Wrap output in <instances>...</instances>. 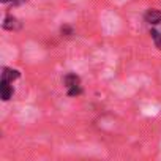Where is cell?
I'll list each match as a JSON object with an SVG mask.
<instances>
[{
	"mask_svg": "<svg viewBox=\"0 0 161 161\" xmlns=\"http://www.w3.org/2000/svg\"><path fill=\"white\" fill-rule=\"evenodd\" d=\"M63 86L66 89L68 97H79L82 93V86H80V77L76 73H66L63 76Z\"/></svg>",
	"mask_w": 161,
	"mask_h": 161,
	"instance_id": "1",
	"label": "cell"
},
{
	"mask_svg": "<svg viewBox=\"0 0 161 161\" xmlns=\"http://www.w3.org/2000/svg\"><path fill=\"white\" fill-rule=\"evenodd\" d=\"M2 25H3L5 30H11V32H16V30H21L22 29V22L16 16H11V14H7L5 16Z\"/></svg>",
	"mask_w": 161,
	"mask_h": 161,
	"instance_id": "2",
	"label": "cell"
},
{
	"mask_svg": "<svg viewBox=\"0 0 161 161\" xmlns=\"http://www.w3.org/2000/svg\"><path fill=\"white\" fill-rule=\"evenodd\" d=\"M0 93H2V100L3 101H8L10 98H13V93H14L13 82H10V80H7V79L0 80Z\"/></svg>",
	"mask_w": 161,
	"mask_h": 161,
	"instance_id": "3",
	"label": "cell"
},
{
	"mask_svg": "<svg viewBox=\"0 0 161 161\" xmlns=\"http://www.w3.org/2000/svg\"><path fill=\"white\" fill-rule=\"evenodd\" d=\"M144 19L147 24L150 25H156L161 22V10H156V8H150L147 10V13L144 14Z\"/></svg>",
	"mask_w": 161,
	"mask_h": 161,
	"instance_id": "4",
	"label": "cell"
},
{
	"mask_svg": "<svg viewBox=\"0 0 161 161\" xmlns=\"http://www.w3.org/2000/svg\"><path fill=\"white\" fill-rule=\"evenodd\" d=\"M21 77V71L19 69H14V68H10V66H3L2 68V79H7L10 82H14Z\"/></svg>",
	"mask_w": 161,
	"mask_h": 161,
	"instance_id": "5",
	"label": "cell"
},
{
	"mask_svg": "<svg viewBox=\"0 0 161 161\" xmlns=\"http://www.w3.org/2000/svg\"><path fill=\"white\" fill-rule=\"evenodd\" d=\"M150 35H152V40H153L155 46L161 51V32H158L156 29H152L150 30Z\"/></svg>",
	"mask_w": 161,
	"mask_h": 161,
	"instance_id": "6",
	"label": "cell"
},
{
	"mask_svg": "<svg viewBox=\"0 0 161 161\" xmlns=\"http://www.w3.org/2000/svg\"><path fill=\"white\" fill-rule=\"evenodd\" d=\"M60 33H62V36H71V35H74V30H73L71 25H62Z\"/></svg>",
	"mask_w": 161,
	"mask_h": 161,
	"instance_id": "7",
	"label": "cell"
},
{
	"mask_svg": "<svg viewBox=\"0 0 161 161\" xmlns=\"http://www.w3.org/2000/svg\"><path fill=\"white\" fill-rule=\"evenodd\" d=\"M2 3L5 5H13V7H18V5H22L25 2H29V0H0Z\"/></svg>",
	"mask_w": 161,
	"mask_h": 161,
	"instance_id": "8",
	"label": "cell"
}]
</instances>
